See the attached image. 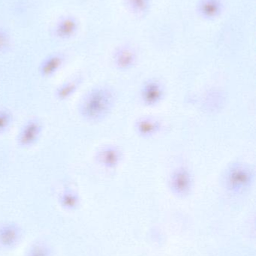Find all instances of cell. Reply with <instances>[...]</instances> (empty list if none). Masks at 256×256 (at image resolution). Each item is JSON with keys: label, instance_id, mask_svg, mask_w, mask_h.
Segmentation results:
<instances>
[{"label": "cell", "instance_id": "6da1fadb", "mask_svg": "<svg viewBox=\"0 0 256 256\" xmlns=\"http://www.w3.org/2000/svg\"><path fill=\"white\" fill-rule=\"evenodd\" d=\"M115 103L116 94L112 88L105 86H95L80 100L78 114L87 122H100L111 114Z\"/></svg>", "mask_w": 256, "mask_h": 256}, {"label": "cell", "instance_id": "7a4b0ae2", "mask_svg": "<svg viewBox=\"0 0 256 256\" xmlns=\"http://www.w3.org/2000/svg\"><path fill=\"white\" fill-rule=\"evenodd\" d=\"M255 177V170L249 164L233 162L224 172V186L231 194H244L252 188Z\"/></svg>", "mask_w": 256, "mask_h": 256}, {"label": "cell", "instance_id": "3957f363", "mask_svg": "<svg viewBox=\"0 0 256 256\" xmlns=\"http://www.w3.org/2000/svg\"><path fill=\"white\" fill-rule=\"evenodd\" d=\"M193 186V176L187 167H177L171 172L168 178V186L176 196H187L192 192Z\"/></svg>", "mask_w": 256, "mask_h": 256}, {"label": "cell", "instance_id": "277c9868", "mask_svg": "<svg viewBox=\"0 0 256 256\" xmlns=\"http://www.w3.org/2000/svg\"><path fill=\"white\" fill-rule=\"evenodd\" d=\"M43 128V124L39 118H31L27 120L18 132L17 144L22 148H30L36 146L42 136Z\"/></svg>", "mask_w": 256, "mask_h": 256}, {"label": "cell", "instance_id": "5b68a950", "mask_svg": "<svg viewBox=\"0 0 256 256\" xmlns=\"http://www.w3.org/2000/svg\"><path fill=\"white\" fill-rule=\"evenodd\" d=\"M123 153L120 147L115 144H105L96 150L95 160L105 170H114L123 160Z\"/></svg>", "mask_w": 256, "mask_h": 256}, {"label": "cell", "instance_id": "8992f818", "mask_svg": "<svg viewBox=\"0 0 256 256\" xmlns=\"http://www.w3.org/2000/svg\"><path fill=\"white\" fill-rule=\"evenodd\" d=\"M165 97V87L157 80H149L143 85L141 98L147 106H155L162 102Z\"/></svg>", "mask_w": 256, "mask_h": 256}, {"label": "cell", "instance_id": "52a82bcc", "mask_svg": "<svg viewBox=\"0 0 256 256\" xmlns=\"http://www.w3.org/2000/svg\"><path fill=\"white\" fill-rule=\"evenodd\" d=\"M22 232L18 224L15 222H5L0 225V248L12 250L20 243Z\"/></svg>", "mask_w": 256, "mask_h": 256}, {"label": "cell", "instance_id": "ba28073f", "mask_svg": "<svg viewBox=\"0 0 256 256\" xmlns=\"http://www.w3.org/2000/svg\"><path fill=\"white\" fill-rule=\"evenodd\" d=\"M162 129V123L153 116H142L135 122V130L139 136L150 138L157 135Z\"/></svg>", "mask_w": 256, "mask_h": 256}, {"label": "cell", "instance_id": "9c48e42d", "mask_svg": "<svg viewBox=\"0 0 256 256\" xmlns=\"http://www.w3.org/2000/svg\"><path fill=\"white\" fill-rule=\"evenodd\" d=\"M113 60L116 68L119 70H129L136 64V52L131 46H120L114 52Z\"/></svg>", "mask_w": 256, "mask_h": 256}, {"label": "cell", "instance_id": "30bf717a", "mask_svg": "<svg viewBox=\"0 0 256 256\" xmlns=\"http://www.w3.org/2000/svg\"><path fill=\"white\" fill-rule=\"evenodd\" d=\"M65 62V56L62 54H52L44 58L39 68V74L48 79L57 74Z\"/></svg>", "mask_w": 256, "mask_h": 256}, {"label": "cell", "instance_id": "8fae6325", "mask_svg": "<svg viewBox=\"0 0 256 256\" xmlns=\"http://www.w3.org/2000/svg\"><path fill=\"white\" fill-rule=\"evenodd\" d=\"M83 78L75 76L60 84L54 91V96L60 102H66L70 99L78 91L82 85Z\"/></svg>", "mask_w": 256, "mask_h": 256}, {"label": "cell", "instance_id": "7c38bea8", "mask_svg": "<svg viewBox=\"0 0 256 256\" xmlns=\"http://www.w3.org/2000/svg\"><path fill=\"white\" fill-rule=\"evenodd\" d=\"M78 28L77 20L72 16L61 18L55 26V34L60 39H69L75 36Z\"/></svg>", "mask_w": 256, "mask_h": 256}, {"label": "cell", "instance_id": "4fadbf2b", "mask_svg": "<svg viewBox=\"0 0 256 256\" xmlns=\"http://www.w3.org/2000/svg\"><path fill=\"white\" fill-rule=\"evenodd\" d=\"M58 202L62 208L68 212H73L79 208L81 197L75 190L66 188L59 194Z\"/></svg>", "mask_w": 256, "mask_h": 256}, {"label": "cell", "instance_id": "5bb4252c", "mask_svg": "<svg viewBox=\"0 0 256 256\" xmlns=\"http://www.w3.org/2000/svg\"><path fill=\"white\" fill-rule=\"evenodd\" d=\"M222 10L221 0H201L198 6V13L203 18L213 20L220 15Z\"/></svg>", "mask_w": 256, "mask_h": 256}, {"label": "cell", "instance_id": "9a60e30c", "mask_svg": "<svg viewBox=\"0 0 256 256\" xmlns=\"http://www.w3.org/2000/svg\"><path fill=\"white\" fill-rule=\"evenodd\" d=\"M126 6L130 12L136 15H144L150 9V0H126Z\"/></svg>", "mask_w": 256, "mask_h": 256}, {"label": "cell", "instance_id": "2e32d148", "mask_svg": "<svg viewBox=\"0 0 256 256\" xmlns=\"http://www.w3.org/2000/svg\"><path fill=\"white\" fill-rule=\"evenodd\" d=\"M26 256H52V251L47 244L38 242L30 246Z\"/></svg>", "mask_w": 256, "mask_h": 256}, {"label": "cell", "instance_id": "e0dca14e", "mask_svg": "<svg viewBox=\"0 0 256 256\" xmlns=\"http://www.w3.org/2000/svg\"><path fill=\"white\" fill-rule=\"evenodd\" d=\"M12 112L7 108H0V135L7 132L13 124Z\"/></svg>", "mask_w": 256, "mask_h": 256}, {"label": "cell", "instance_id": "ac0fdd59", "mask_svg": "<svg viewBox=\"0 0 256 256\" xmlns=\"http://www.w3.org/2000/svg\"><path fill=\"white\" fill-rule=\"evenodd\" d=\"M10 36L6 30L0 28V54L7 52L10 48Z\"/></svg>", "mask_w": 256, "mask_h": 256}]
</instances>
